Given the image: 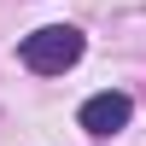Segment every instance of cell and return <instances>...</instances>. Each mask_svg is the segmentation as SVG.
Listing matches in <instances>:
<instances>
[{
	"instance_id": "1",
	"label": "cell",
	"mask_w": 146,
	"mask_h": 146,
	"mask_svg": "<svg viewBox=\"0 0 146 146\" xmlns=\"http://www.w3.org/2000/svg\"><path fill=\"white\" fill-rule=\"evenodd\" d=\"M82 29H70V23H47V29H35V35H23V64L35 70V76H58V70H70L82 58Z\"/></svg>"
},
{
	"instance_id": "2",
	"label": "cell",
	"mask_w": 146,
	"mask_h": 146,
	"mask_svg": "<svg viewBox=\"0 0 146 146\" xmlns=\"http://www.w3.org/2000/svg\"><path fill=\"white\" fill-rule=\"evenodd\" d=\"M129 94H117V88H105V94H88L82 100V111H76V123L88 129V135H117V129H129Z\"/></svg>"
}]
</instances>
